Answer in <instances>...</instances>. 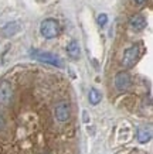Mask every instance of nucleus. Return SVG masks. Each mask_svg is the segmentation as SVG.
Wrapping results in <instances>:
<instances>
[{
  "mask_svg": "<svg viewBox=\"0 0 153 154\" xmlns=\"http://www.w3.org/2000/svg\"><path fill=\"white\" fill-rule=\"evenodd\" d=\"M30 55H31L34 60L40 61V62H46V64L58 66V68H61V66L64 65L60 57L56 55V54H53V52L41 51V50H31V51H30Z\"/></svg>",
  "mask_w": 153,
  "mask_h": 154,
  "instance_id": "f257e3e1",
  "label": "nucleus"
},
{
  "mask_svg": "<svg viewBox=\"0 0 153 154\" xmlns=\"http://www.w3.org/2000/svg\"><path fill=\"white\" fill-rule=\"evenodd\" d=\"M40 33L47 40L56 38L60 34V24L54 19H46L40 24Z\"/></svg>",
  "mask_w": 153,
  "mask_h": 154,
  "instance_id": "f03ea898",
  "label": "nucleus"
},
{
  "mask_svg": "<svg viewBox=\"0 0 153 154\" xmlns=\"http://www.w3.org/2000/svg\"><path fill=\"white\" fill-rule=\"evenodd\" d=\"M140 52H139V47H136V45H132L123 52V60H122V64L125 68H130V66H133L136 64V61L139 58Z\"/></svg>",
  "mask_w": 153,
  "mask_h": 154,
  "instance_id": "7ed1b4c3",
  "label": "nucleus"
},
{
  "mask_svg": "<svg viewBox=\"0 0 153 154\" xmlns=\"http://www.w3.org/2000/svg\"><path fill=\"white\" fill-rule=\"evenodd\" d=\"M71 116V109L68 102H60L56 106V117L60 122H67Z\"/></svg>",
  "mask_w": 153,
  "mask_h": 154,
  "instance_id": "20e7f679",
  "label": "nucleus"
},
{
  "mask_svg": "<svg viewBox=\"0 0 153 154\" xmlns=\"http://www.w3.org/2000/svg\"><path fill=\"white\" fill-rule=\"evenodd\" d=\"M115 86L118 91H126L130 86V76L128 72H119L115 76Z\"/></svg>",
  "mask_w": 153,
  "mask_h": 154,
  "instance_id": "39448f33",
  "label": "nucleus"
},
{
  "mask_svg": "<svg viewBox=\"0 0 153 154\" xmlns=\"http://www.w3.org/2000/svg\"><path fill=\"white\" fill-rule=\"evenodd\" d=\"M11 95H13V91H11L9 82H6V81L0 82V103L7 105L11 99Z\"/></svg>",
  "mask_w": 153,
  "mask_h": 154,
  "instance_id": "423d86ee",
  "label": "nucleus"
},
{
  "mask_svg": "<svg viewBox=\"0 0 153 154\" xmlns=\"http://www.w3.org/2000/svg\"><path fill=\"white\" fill-rule=\"evenodd\" d=\"M146 19H145L142 14H135L133 17L129 20V27L133 30V31H140L146 27Z\"/></svg>",
  "mask_w": 153,
  "mask_h": 154,
  "instance_id": "0eeeda50",
  "label": "nucleus"
},
{
  "mask_svg": "<svg viewBox=\"0 0 153 154\" xmlns=\"http://www.w3.org/2000/svg\"><path fill=\"white\" fill-rule=\"evenodd\" d=\"M20 28H21V26H20L19 21H13V23L6 24L5 27L2 28V31H3V34L6 37H10V35H14V34L19 33Z\"/></svg>",
  "mask_w": 153,
  "mask_h": 154,
  "instance_id": "6e6552de",
  "label": "nucleus"
},
{
  "mask_svg": "<svg viewBox=\"0 0 153 154\" xmlns=\"http://www.w3.org/2000/svg\"><path fill=\"white\" fill-rule=\"evenodd\" d=\"M67 54H68L71 58H74V60L78 58L79 57V44H78V41L72 40V41L67 45Z\"/></svg>",
  "mask_w": 153,
  "mask_h": 154,
  "instance_id": "1a4fd4ad",
  "label": "nucleus"
},
{
  "mask_svg": "<svg viewBox=\"0 0 153 154\" xmlns=\"http://www.w3.org/2000/svg\"><path fill=\"white\" fill-rule=\"evenodd\" d=\"M150 137H152V131L150 129H146V127H140L139 130H138V140L140 143H148L150 140Z\"/></svg>",
  "mask_w": 153,
  "mask_h": 154,
  "instance_id": "9d476101",
  "label": "nucleus"
},
{
  "mask_svg": "<svg viewBox=\"0 0 153 154\" xmlns=\"http://www.w3.org/2000/svg\"><path fill=\"white\" fill-rule=\"evenodd\" d=\"M88 99H89V103H91V105H98V103L101 102L102 95H101V92H99L98 89L92 88V89H89Z\"/></svg>",
  "mask_w": 153,
  "mask_h": 154,
  "instance_id": "9b49d317",
  "label": "nucleus"
},
{
  "mask_svg": "<svg viewBox=\"0 0 153 154\" xmlns=\"http://www.w3.org/2000/svg\"><path fill=\"white\" fill-rule=\"evenodd\" d=\"M98 24H99V26H105V24L108 23V16L107 14H104V13H101L99 14V16H98Z\"/></svg>",
  "mask_w": 153,
  "mask_h": 154,
  "instance_id": "f8f14e48",
  "label": "nucleus"
},
{
  "mask_svg": "<svg viewBox=\"0 0 153 154\" xmlns=\"http://www.w3.org/2000/svg\"><path fill=\"white\" fill-rule=\"evenodd\" d=\"M132 2H133L135 5H138V6H142L145 3V2H146V0H132Z\"/></svg>",
  "mask_w": 153,
  "mask_h": 154,
  "instance_id": "ddd939ff",
  "label": "nucleus"
},
{
  "mask_svg": "<svg viewBox=\"0 0 153 154\" xmlns=\"http://www.w3.org/2000/svg\"><path fill=\"white\" fill-rule=\"evenodd\" d=\"M3 125H5V120H3V117L0 116V129L3 127Z\"/></svg>",
  "mask_w": 153,
  "mask_h": 154,
  "instance_id": "4468645a",
  "label": "nucleus"
}]
</instances>
